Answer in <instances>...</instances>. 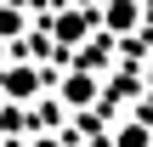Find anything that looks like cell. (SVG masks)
I'll use <instances>...</instances> for the list:
<instances>
[{
  "label": "cell",
  "instance_id": "6",
  "mask_svg": "<svg viewBox=\"0 0 153 147\" xmlns=\"http://www.w3.org/2000/svg\"><path fill=\"white\" fill-rule=\"evenodd\" d=\"M119 147H148V130H142V125H125V130H119Z\"/></svg>",
  "mask_w": 153,
  "mask_h": 147
},
{
  "label": "cell",
  "instance_id": "4",
  "mask_svg": "<svg viewBox=\"0 0 153 147\" xmlns=\"http://www.w3.org/2000/svg\"><path fill=\"white\" fill-rule=\"evenodd\" d=\"M85 34H91V17L85 11H62L57 17V40H85Z\"/></svg>",
  "mask_w": 153,
  "mask_h": 147
},
{
  "label": "cell",
  "instance_id": "3",
  "mask_svg": "<svg viewBox=\"0 0 153 147\" xmlns=\"http://www.w3.org/2000/svg\"><path fill=\"white\" fill-rule=\"evenodd\" d=\"M108 34H131L136 23H142V0H108Z\"/></svg>",
  "mask_w": 153,
  "mask_h": 147
},
{
  "label": "cell",
  "instance_id": "8",
  "mask_svg": "<svg viewBox=\"0 0 153 147\" xmlns=\"http://www.w3.org/2000/svg\"><path fill=\"white\" fill-rule=\"evenodd\" d=\"M148 85H153V68H148Z\"/></svg>",
  "mask_w": 153,
  "mask_h": 147
},
{
  "label": "cell",
  "instance_id": "1",
  "mask_svg": "<svg viewBox=\"0 0 153 147\" xmlns=\"http://www.w3.org/2000/svg\"><path fill=\"white\" fill-rule=\"evenodd\" d=\"M0 91H6L11 102H28V96L40 91V68H28V62H17V68H6V74H0Z\"/></svg>",
  "mask_w": 153,
  "mask_h": 147
},
{
  "label": "cell",
  "instance_id": "2",
  "mask_svg": "<svg viewBox=\"0 0 153 147\" xmlns=\"http://www.w3.org/2000/svg\"><path fill=\"white\" fill-rule=\"evenodd\" d=\"M62 102H68V108L97 102V79H91V68H68V79H62Z\"/></svg>",
  "mask_w": 153,
  "mask_h": 147
},
{
  "label": "cell",
  "instance_id": "7",
  "mask_svg": "<svg viewBox=\"0 0 153 147\" xmlns=\"http://www.w3.org/2000/svg\"><path fill=\"white\" fill-rule=\"evenodd\" d=\"M34 147H57V142H51V136H40V142H34Z\"/></svg>",
  "mask_w": 153,
  "mask_h": 147
},
{
  "label": "cell",
  "instance_id": "5",
  "mask_svg": "<svg viewBox=\"0 0 153 147\" xmlns=\"http://www.w3.org/2000/svg\"><path fill=\"white\" fill-rule=\"evenodd\" d=\"M17 28H23V11L17 6H0V40H11Z\"/></svg>",
  "mask_w": 153,
  "mask_h": 147
}]
</instances>
